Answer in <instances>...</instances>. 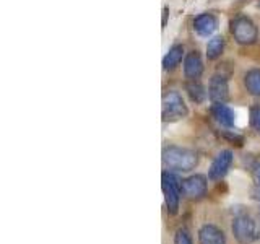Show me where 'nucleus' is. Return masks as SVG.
Masks as SVG:
<instances>
[{
  "label": "nucleus",
  "mask_w": 260,
  "mask_h": 244,
  "mask_svg": "<svg viewBox=\"0 0 260 244\" xmlns=\"http://www.w3.org/2000/svg\"><path fill=\"white\" fill-rule=\"evenodd\" d=\"M162 161L169 169L190 171L197 166V153L182 146H166L162 150Z\"/></svg>",
  "instance_id": "nucleus-1"
},
{
  "label": "nucleus",
  "mask_w": 260,
  "mask_h": 244,
  "mask_svg": "<svg viewBox=\"0 0 260 244\" xmlns=\"http://www.w3.org/2000/svg\"><path fill=\"white\" fill-rule=\"evenodd\" d=\"M162 120L166 122H176L184 119L187 114H189V109L182 100V96L177 92H168L165 96H162Z\"/></svg>",
  "instance_id": "nucleus-2"
},
{
  "label": "nucleus",
  "mask_w": 260,
  "mask_h": 244,
  "mask_svg": "<svg viewBox=\"0 0 260 244\" xmlns=\"http://www.w3.org/2000/svg\"><path fill=\"white\" fill-rule=\"evenodd\" d=\"M233 231H234V236L238 238V241L241 244H250L260 236V228H258L257 222L247 215L238 217L234 220Z\"/></svg>",
  "instance_id": "nucleus-3"
},
{
  "label": "nucleus",
  "mask_w": 260,
  "mask_h": 244,
  "mask_svg": "<svg viewBox=\"0 0 260 244\" xmlns=\"http://www.w3.org/2000/svg\"><path fill=\"white\" fill-rule=\"evenodd\" d=\"M231 33L236 39V43H239L242 46L254 44L257 41L258 31L254 21L246 18V16H239L231 23Z\"/></svg>",
  "instance_id": "nucleus-4"
},
{
  "label": "nucleus",
  "mask_w": 260,
  "mask_h": 244,
  "mask_svg": "<svg viewBox=\"0 0 260 244\" xmlns=\"http://www.w3.org/2000/svg\"><path fill=\"white\" fill-rule=\"evenodd\" d=\"M162 192H165L166 205L169 214H177L179 208V194H181V184L177 177L171 173H162Z\"/></svg>",
  "instance_id": "nucleus-5"
},
{
  "label": "nucleus",
  "mask_w": 260,
  "mask_h": 244,
  "mask_svg": "<svg viewBox=\"0 0 260 244\" xmlns=\"http://www.w3.org/2000/svg\"><path fill=\"white\" fill-rule=\"evenodd\" d=\"M208 98L213 104H224L230 98V86L223 75H213L208 85Z\"/></svg>",
  "instance_id": "nucleus-6"
},
{
  "label": "nucleus",
  "mask_w": 260,
  "mask_h": 244,
  "mask_svg": "<svg viewBox=\"0 0 260 244\" xmlns=\"http://www.w3.org/2000/svg\"><path fill=\"white\" fill-rule=\"evenodd\" d=\"M181 191L184 192L185 197L199 199L207 192V179L200 174L187 177L185 181H182V184H181Z\"/></svg>",
  "instance_id": "nucleus-7"
},
{
  "label": "nucleus",
  "mask_w": 260,
  "mask_h": 244,
  "mask_svg": "<svg viewBox=\"0 0 260 244\" xmlns=\"http://www.w3.org/2000/svg\"><path fill=\"white\" fill-rule=\"evenodd\" d=\"M233 163V153L230 150H223L216 155V158L213 160L210 166V179H221L226 173L228 169H230Z\"/></svg>",
  "instance_id": "nucleus-8"
},
{
  "label": "nucleus",
  "mask_w": 260,
  "mask_h": 244,
  "mask_svg": "<svg viewBox=\"0 0 260 244\" xmlns=\"http://www.w3.org/2000/svg\"><path fill=\"white\" fill-rule=\"evenodd\" d=\"M218 28V20L211 13H202L193 20V29L199 36L208 38L211 36Z\"/></svg>",
  "instance_id": "nucleus-9"
},
{
  "label": "nucleus",
  "mask_w": 260,
  "mask_h": 244,
  "mask_svg": "<svg viewBox=\"0 0 260 244\" xmlns=\"http://www.w3.org/2000/svg\"><path fill=\"white\" fill-rule=\"evenodd\" d=\"M184 73L189 80H197L203 73V62L197 51H192L184 59Z\"/></svg>",
  "instance_id": "nucleus-10"
},
{
  "label": "nucleus",
  "mask_w": 260,
  "mask_h": 244,
  "mask_svg": "<svg viewBox=\"0 0 260 244\" xmlns=\"http://www.w3.org/2000/svg\"><path fill=\"white\" fill-rule=\"evenodd\" d=\"M200 244H226L224 234L221 230H218L213 225H205L199 231Z\"/></svg>",
  "instance_id": "nucleus-11"
},
{
  "label": "nucleus",
  "mask_w": 260,
  "mask_h": 244,
  "mask_svg": "<svg viewBox=\"0 0 260 244\" xmlns=\"http://www.w3.org/2000/svg\"><path fill=\"white\" fill-rule=\"evenodd\" d=\"M211 114H213V117L216 119L218 124H221L224 127H233L234 122H236L233 109L228 108L226 104H213V108H211Z\"/></svg>",
  "instance_id": "nucleus-12"
},
{
  "label": "nucleus",
  "mask_w": 260,
  "mask_h": 244,
  "mask_svg": "<svg viewBox=\"0 0 260 244\" xmlns=\"http://www.w3.org/2000/svg\"><path fill=\"white\" fill-rule=\"evenodd\" d=\"M182 57H184V46H181V44L173 46L168 51V54L165 55V59H162V69L165 70L176 69L177 65L182 62Z\"/></svg>",
  "instance_id": "nucleus-13"
},
{
  "label": "nucleus",
  "mask_w": 260,
  "mask_h": 244,
  "mask_svg": "<svg viewBox=\"0 0 260 244\" xmlns=\"http://www.w3.org/2000/svg\"><path fill=\"white\" fill-rule=\"evenodd\" d=\"M185 92L187 95H189V98L193 101V103H203L205 101V98H207V92H205V88H203L202 83H199L197 80H190L189 83L185 85Z\"/></svg>",
  "instance_id": "nucleus-14"
},
{
  "label": "nucleus",
  "mask_w": 260,
  "mask_h": 244,
  "mask_svg": "<svg viewBox=\"0 0 260 244\" xmlns=\"http://www.w3.org/2000/svg\"><path fill=\"white\" fill-rule=\"evenodd\" d=\"M244 85H246L247 92L254 96H260V70L254 69L249 70L244 77Z\"/></svg>",
  "instance_id": "nucleus-15"
},
{
  "label": "nucleus",
  "mask_w": 260,
  "mask_h": 244,
  "mask_svg": "<svg viewBox=\"0 0 260 244\" xmlns=\"http://www.w3.org/2000/svg\"><path fill=\"white\" fill-rule=\"evenodd\" d=\"M223 49H224V39L221 36L211 38L207 44V57L210 60H216L223 54Z\"/></svg>",
  "instance_id": "nucleus-16"
},
{
  "label": "nucleus",
  "mask_w": 260,
  "mask_h": 244,
  "mask_svg": "<svg viewBox=\"0 0 260 244\" xmlns=\"http://www.w3.org/2000/svg\"><path fill=\"white\" fill-rule=\"evenodd\" d=\"M250 124L260 134V104L250 109Z\"/></svg>",
  "instance_id": "nucleus-17"
},
{
  "label": "nucleus",
  "mask_w": 260,
  "mask_h": 244,
  "mask_svg": "<svg viewBox=\"0 0 260 244\" xmlns=\"http://www.w3.org/2000/svg\"><path fill=\"white\" fill-rule=\"evenodd\" d=\"M174 244H192L190 234L187 233V230H177L176 238H174Z\"/></svg>",
  "instance_id": "nucleus-18"
},
{
  "label": "nucleus",
  "mask_w": 260,
  "mask_h": 244,
  "mask_svg": "<svg viewBox=\"0 0 260 244\" xmlns=\"http://www.w3.org/2000/svg\"><path fill=\"white\" fill-rule=\"evenodd\" d=\"M254 177H255V181H257V186H260V163L254 168Z\"/></svg>",
  "instance_id": "nucleus-19"
},
{
  "label": "nucleus",
  "mask_w": 260,
  "mask_h": 244,
  "mask_svg": "<svg viewBox=\"0 0 260 244\" xmlns=\"http://www.w3.org/2000/svg\"><path fill=\"white\" fill-rule=\"evenodd\" d=\"M252 194H254V197L257 199V200H260V186H257L254 191H252Z\"/></svg>",
  "instance_id": "nucleus-20"
},
{
  "label": "nucleus",
  "mask_w": 260,
  "mask_h": 244,
  "mask_svg": "<svg viewBox=\"0 0 260 244\" xmlns=\"http://www.w3.org/2000/svg\"><path fill=\"white\" fill-rule=\"evenodd\" d=\"M166 18H168V8L162 10V26H166Z\"/></svg>",
  "instance_id": "nucleus-21"
}]
</instances>
